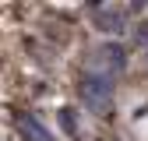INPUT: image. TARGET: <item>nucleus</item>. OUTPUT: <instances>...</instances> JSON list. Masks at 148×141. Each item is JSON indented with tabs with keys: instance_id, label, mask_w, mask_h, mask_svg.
Returning <instances> with one entry per match:
<instances>
[{
	"instance_id": "f257e3e1",
	"label": "nucleus",
	"mask_w": 148,
	"mask_h": 141,
	"mask_svg": "<svg viewBox=\"0 0 148 141\" xmlns=\"http://www.w3.org/2000/svg\"><path fill=\"white\" fill-rule=\"evenodd\" d=\"M81 99L88 110H109V99H113V85H109V78L102 74H85L81 78Z\"/></svg>"
},
{
	"instance_id": "f03ea898",
	"label": "nucleus",
	"mask_w": 148,
	"mask_h": 141,
	"mask_svg": "<svg viewBox=\"0 0 148 141\" xmlns=\"http://www.w3.org/2000/svg\"><path fill=\"white\" fill-rule=\"evenodd\" d=\"M18 134H21L25 141H53V134H49L35 116H28V113H25V116H18Z\"/></svg>"
},
{
	"instance_id": "7ed1b4c3",
	"label": "nucleus",
	"mask_w": 148,
	"mask_h": 141,
	"mask_svg": "<svg viewBox=\"0 0 148 141\" xmlns=\"http://www.w3.org/2000/svg\"><path fill=\"white\" fill-rule=\"evenodd\" d=\"M102 53H106V60L113 64V67H123V64H127V60H123V49H120V46H106Z\"/></svg>"
}]
</instances>
